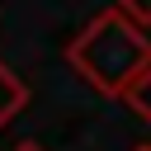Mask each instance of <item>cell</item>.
Returning <instances> with one entry per match:
<instances>
[{"label": "cell", "mask_w": 151, "mask_h": 151, "mask_svg": "<svg viewBox=\"0 0 151 151\" xmlns=\"http://www.w3.org/2000/svg\"><path fill=\"white\" fill-rule=\"evenodd\" d=\"M118 14L127 24H137V28H146L151 24V0H118Z\"/></svg>", "instance_id": "277c9868"}, {"label": "cell", "mask_w": 151, "mask_h": 151, "mask_svg": "<svg viewBox=\"0 0 151 151\" xmlns=\"http://www.w3.org/2000/svg\"><path fill=\"white\" fill-rule=\"evenodd\" d=\"M9 151H47L42 142H19V146H9Z\"/></svg>", "instance_id": "5b68a950"}, {"label": "cell", "mask_w": 151, "mask_h": 151, "mask_svg": "<svg viewBox=\"0 0 151 151\" xmlns=\"http://www.w3.org/2000/svg\"><path fill=\"white\" fill-rule=\"evenodd\" d=\"M66 61L76 66V76H85L99 94H118L137 71L151 66V38L127 24L118 9L94 14L71 42H66Z\"/></svg>", "instance_id": "6da1fadb"}, {"label": "cell", "mask_w": 151, "mask_h": 151, "mask_svg": "<svg viewBox=\"0 0 151 151\" xmlns=\"http://www.w3.org/2000/svg\"><path fill=\"white\" fill-rule=\"evenodd\" d=\"M132 151H151V142H146V146H132Z\"/></svg>", "instance_id": "8992f818"}, {"label": "cell", "mask_w": 151, "mask_h": 151, "mask_svg": "<svg viewBox=\"0 0 151 151\" xmlns=\"http://www.w3.org/2000/svg\"><path fill=\"white\" fill-rule=\"evenodd\" d=\"M118 99H123L142 123H151V66H146V71H137V76L118 90Z\"/></svg>", "instance_id": "7a4b0ae2"}, {"label": "cell", "mask_w": 151, "mask_h": 151, "mask_svg": "<svg viewBox=\"0 0 151 151\" xmlns=\"http://www.w3.org/2000/svg\"><path fill=\"white\" fill-rule=\"evenodd\" d=\"M24 99H28V90H24V80L0 61V127H9V118L24 109Z\"/></svg>", "instance_id": "3957f363"}]
</instances>
